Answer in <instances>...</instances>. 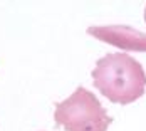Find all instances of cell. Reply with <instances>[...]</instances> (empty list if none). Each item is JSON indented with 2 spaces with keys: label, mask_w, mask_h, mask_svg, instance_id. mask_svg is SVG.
I'll return each instance as SVG.
<instances>
[{
  "label": "cell",
  "mask_w": 146,
  "mask_h": 131,
  "mask_svg": "<svg viewBox=\"0 0 146 131\" xmlns=\"http://www.w3.org/2000/svg\"><path fill=\"white\" fill-rule=\"evenodd\" d=\"M91 76L94 87L116 104H131L146 91V72L143 66L124 52L106 54L96 62Z\"/></svg>",
  "instance_id": "cell-1"
},
{
  "label": "cell",
  "mask_w": 146,
  "mask_h": 131,
  "mask_svg": "<svg viewBox=\"0 0 146 131\" xmlns=\"http://www.w3.org/2000/svg\"><path fill=\"white\" fill-rule=\"evenodd\" d=\"M145 20H146V9H145Z\"/></svg>",
  "instance_id": "cell-4"
},
{
  "label": "cell",
  "mask_w": 146,
  "mask_h": 131,
  "mask_svg": "<svg viewBox=\"0 0 146 131\" xmlns=\"http://www.w3.org/2000/svg\"><path fill=\"white\" fill-rule=\"evenodd\" d=\"M88 34L123 51L146 52V34L129 25H94L88 29Z\"/></svg>",
  "instance_id": "cell-3"
},
{
  "label": "cell",
  "mask_w": 146,
  "mask_h": 131,
  "mask_svg": "<svg viewBox=\"0 0 146 131\" xmlns=\"http://www.w3.org/2000/svg\"><path fill=\"white\" fill-rule=\"evenodd\" d=\"M56 124L66 131H108L113 118L106 113L99 99L79 86L66 101L56 102Z\"/></svg>",
  "instance_id": "cell-2"
}]
</instances>
